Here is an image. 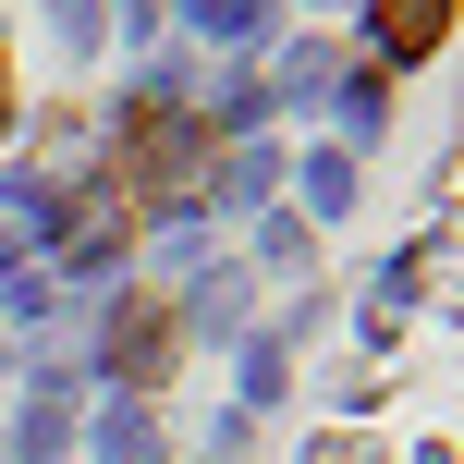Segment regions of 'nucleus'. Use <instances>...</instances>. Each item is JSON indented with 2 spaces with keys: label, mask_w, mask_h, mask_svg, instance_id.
Wrapping results in <instances>:
<instances>
[{
  "label": "nucleus",
  "mask_w": 464,
  "mask_h": 464,
  "mask_svg": "<svg viewBox=\"0 0 464 464\" xmlns=\"http://www.w3.org/2000/svg\"><path fill=\"white\" fill-rule=\"evenodd\" d=\"M49 37H62L73 62H86V49H98V0H49Z\"/></svg>",
  "instance_id": "obj_11"
},
{
  "label": "nucleus",
  "mask_w": 464,
  "mask_h": 464,
  "mask_svg": "<svg viewBox=\"0 0 464 464\" xmlns=\"http://www.w3.org/2000/svg\"><path fill=\"white\" fill-rule=\"evenodd\" d=\"M98 464H160V416L147 403H111L98 416Z\"/></svg>",
  "instance_id": "obj_3"
},
{
  "label": "nucleus",
  "mask_w": 464,
  "mask_h": 464,
  "mask_svg": "<svg viewBox=\"0 0 464 464\" xmlns=\"http://www.w3.org/2000/svg\"><path fill=\"white\" fill-rule=\"evenodd\" d=\"M208 111H220V122H232V135H245V122H256V111H269V86H256V73H232V86H220V98H208Z\"/></svg>",
  "instance_id": "obj_12"
},
{
  "label": "nucleus",
  "mask_w": 464,
  "mask_h": 464,
  "mask_svg": "<svg viewBox=\"0 0 464 464\" xmlns=\"http://www.w3.org/2000/svg\"><path fill=\"white\" fill-rule=\"evenodd\" d=\"M147 13H160V0H122V24H147Z\"/></svg>",
  "instance_id": "obj_13"
},
{
  "label": "nucleus",
  "mask_w": 464,
  "mask_h": 464,
  "mask_svg": "<svg viewBox=\"0 0 464 464\" xmlns=\"http://www.w3.org/2000/svg\"><path fill=\"white\" fill-rule=\"evenodd\" d=\"M330 86H343V62H330V49H318V37H305V49H294V62H281V86H269V98H294V111H318V98H330Z\"/></svg>",
  "instance_id": "obj_6"
},
{
  "label": "nucleus",
  "mask_w": 464,
  "mask_h": 464,
  "mask_svg": "<svg viewBox=\"0 0 464 464\" xmlns=\"http://www.w3.org/2000/svg\"><path fill=\"white\" fill-rule=\"evenodd\" d=\"M0 122H13V98H0Z\"/></svg>",
  "instance_id": "obj_14"
},
{
  "label": "nucleus",
  "mask_w": 464,
  "mask_h": 464,
  "mask_svg": "<svg viewBox=\"0 0 464 464\" xmlns=\"http://www.w3.org/2000/svg\"><path fill=\"white\" fill-rule=\"evenodd\" d=\"M269 184H281V160H269V147H232L208 196H220V208H256V196H269Z\"/></svg>",
  "instance_id": "obj_7"
},
{
  "label": "nucleus",
  "mask_w": 464,
  "mask_h": 464,
  "mask_svg": "<svg viewBox=\"0 0 464 464\" xmlns=\"http://www.w3.org/2000/svg\"><path fill=\"white\" fill-rule=\"evenodd\" d=\"M62 440H73V416H62V392H37V403H24V416H13V452H24V464H49Z\"/></svg>",
  "instance_id": "obj_9"
},
{
  "label": "nucleus",
  "mask_w": 464,
  "mask_h": 464,
  "mask_svg": "<svg viewBox=\"0 0 464 464\" xmlns=\"http://www.w3.org/2000/svg\"><path fill=\"white\" fill-rule=\"evenodd\" d=\"M196 330H245V269H196Z\"/></svg>",
  "instance_id": "obj_10"
},
{
  "label": "nucleus",
  "mask_w": 464,
  "mask_h": 464,
  "mask_svg": "<svg viewBox=\"0 0 464 464\" xmlns=\"http://www.w3.org/2000/svg\"><path fill=\"white\" fill-rule=\"evenodd\" d=\"M111 367L160 379V367H171V330H160V318H111Z\"/></svg>",
  "instance_id": "obj_8"
},
{
  "label": "nucleus",
  "mask_w": 464,
  "mask_h": 464,
  "mask_svg": "<svg viewBox=\"0 0 464 464\" xmlns=\"http://www.w3.org/2000/svg\"><path fill=\"white\" fill-rule=\"evenodd\" d=\"M367 24H379V62H428L452 37V0H367Z\"/></svg>",
  "instance_id": "obj_1"
},
{
  "label": "nucleus",
  "mask_w": 464,
  "mask_h": 464,
  "mask_svg": "<svg viewBox=\"0 0 464 464\" xmlns=\"http://www.w3.org/2000/svg\"><path fill=\"white\" fill-rule=\"evenodd\" d=\"M49 281H62V269H37V256H0V318H49Z\"/></svg>",
  "instance_id": "obj_5"
},
{
  "label": "nucleus",
  "mask_w": 464,
  "mask_h": 464,
  "mask_svg": "<svg viewBox=\"0 0 464 464\" xmlns=\"http://www.w3.org/2000/svg\"><path fill=\"white\" fill-rule=\"evenodd\" d=\"M294 196H305L318 220H343V208H354V160H343V147H318V160L294 171Z\"/></svg>",
  "instance_id": "obj_4"
},
{
  "label": "nucleus",
  "mask_w": 464,
  "mask_h": 464,
  "mask_svg": "<svg viewBox=\"0 0 464 464\" xmlns=\"http://www.w3.org/2000/svg\"><path fill=\"white\" fill-rule=\"evenodd\" d=\"M184 24L208 49H256V37H269V0H184Z\"/></svg>",
  "instance_id": "obj_2"
}]
</instances>
